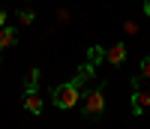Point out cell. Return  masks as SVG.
Wrapping results in <instances>:
<instances>
[{"label":"cell","mask_w":150,"mask_h":129,"mask_svg":"<svg viewBox=\"0 0 150 129\" xmlns=\"http://www.w3.org/2000/svg\"><path fill=\"white\" fill-rule=\"evenodd\" d=\"M105 60L111 63V66H120V63L126 60V45H123V42H117V45H111V48L105 51Z\"/></svg>","instance_id":"5b68a950"},{"label":"cell","mask_w":150,"mask_h":129,"mask_svg":"<svg viewBox=\"0 0 150 129\" xmlns=\"http://www.w3.org/2000/svg\"><path fill=\"white\" fill-rule=\"evenodd\" d=\"M15 42H18V30H15V27H9V24H6V27H0V51L12 48Z\"/></svg>","instance_id":"8992f818"},{"label":"cell","mask_w":150,"mask_h":129,"mask_svg":"<svg viewBox=\"0 0 150 129\" xmlns=\"http://www.w3.org/2000/svg\"><path fill=\"white\" fill-rule=\"evenodd\" d=\"M6 18H9V15H6L3 9H0V27H6Z\"/></svg>","instance_id":"4fadbf2b"},{"label":"cell","mask_w":150,"mask_h":129,"mask_svg":"<svg viewBox=\"0 0 150 129\" xmlns=\"http://www.w3.org/2000/svg\"><path fill=\"white\" fill-rule=\"evenodd\" d=\"M87 63H90V66L105 63V48L102 45H90V48H87Z\"/></svg>","instance_id":"ba28073f"},{"label":"cell","mask_w":150,"mask_h":129,"mask_svg":"<svg viewBox=\"0 0 150 129\" xmlns=\"http://www.w3.org/2000/svg\"><path fill=\"white\" fill-rule=\"evenodd\" d=\"M33 21H36V12L33 9H18V24L27 27V24H33Z\"/></svg>","instance_id":"30bf717a"},{"label":"cell","mask_w":150,"mask_h":129,"mask_svg":"<svg viewBox=\"0 0 150 129\" xmlns=\"http://www.w3.org/2000/svg\"><path fill=\"white\" fill-rule=\"evenodd\" d=\"M24 108H27L33 117H39V114H42V108H45V102H42V96L33 90V93H24Z\"/></svg>","instance_id":"277c9868"},{"label":"cell","mask_w":150,"mask_h":129,"mask_svg":"<svg viewBox=\"0 0 150 129\" xmlns=\"http://www.w3.org/2000/svg\"><path fill=\"white\" fill-rule=\"evenodd\" d=\"M147 105H150V93L141 90V78H132V114L141 117Z\"/></svg>","instance_id":"3957f363"},{"label":"cell","mask_w":150,"mask_h":129,"mask_svg":"<svg viewBox=\"0 0 150 129\" xmlns=\"http://www.w3.org/2000/svg\"><path fill=\"white\" fill-rule=\"evenodd\" d=\"M102 111H105V84H99V87H93L90 93L84 96L81 117L84 120H96V117H102Z\"/></svg>","instance_id":"6da1fadb"},{"label":"cell","mask_w":150,"mask_h":129,"mask_svg":"<svg viewBox=\"0 0 150 129\" xmlns=\"http://www.w3.org/2000/svg\"><path fill=\"white\" fill-rule=\"evenodd\" d=\"M144 12H147V18H150V0H144Z\"/></svg>","instance_id":"5bb4252c"},{"label":"cell","mask_w":150,"mask_h":129,"mask_svg":"<svg viewBox=\"0 0 150 129\" xmlns=\"http://www.w3.org/2000/svg\"><path fill=\"white\" fill-rule=\"evenodd\" d=\"M141 75H144V78H150V54L141 57Z\"/></svg>","instance_id":"7c38bea8"},{"label":"cell","mask_w":150,"mask_h":129,"mask_svg":"<svg viewBox=\"0 0 150 129\" xmlns=\"http://www.w3.org/2000/svg\"><path fill=\"white\" fill-rule=\"evenodd\" d=\"M93 75H96V66H90V63H84V66H81L78 72H75V78H72V84H75V87L81 90V87H84L87 81L93 78Z\"/></svg>","instance_id":"52a82bcc"},{"label":"cell","mask_w":150,"mask_h":129,"mask_svg":"<svg viewBox=\"0 0 150 129\" xmlns=\"http://www.w3.org/2000/svg\"><path fill=\"white\" fill-rule=\"evenodd\" d=\"M123 33H129V36H135V33H138V21H123Z\"/></svg>","instance_id":"8fae6325"},{"label":"cell","mask_w":150,"mask_h":129,"mask_svg":"<svg viewBox=\"0 0 150 129\" xmlns=\"http://www.w3.org/2000/svg\"><path fill=\"white\" fill-rule=\"evenodd\" d=\"M51 102H54V105L57 108H72V105H78V102H81V90L78 87H75L72 81L69 84H57L54 90H51Z\"/></svg>","instance_id":"7a4b0ae2"},{"label":"cell","mask_w":150,"mask_h":129,"mask_svg":"<svg viewBox=\"0 0 150 129\" xmlns=\"http://www.w3.org/2000/svg\"><path fill=\"white\" fill-rule=\"evenodd\" d=\"M39 75H42V72H39V66H33V69H30V75H27V84H24V93H33V90L39 87Z\"/></svg>","instance_id":"9c48e42d"}]
</instances>
